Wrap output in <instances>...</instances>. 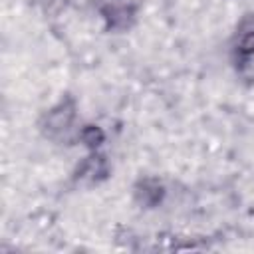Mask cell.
<instances>
[{
  "instance_id": "cell-2",
  "label": "cell",
  "mask_w": 254,
  "mask_h": 254,
  "mask_svg": "<svg viewBox=\"0 0 254 254\" xmlns=\"http://www.w3.org/2000/svg\"><path fill=\"white\" fill-rule=\"evenodd\" d=\"M103 18L111 22V26H127V20L133 16L129 2L125 0H105V4L99 8Z\"/></svg>"
},
{
  "instance_id": "cell-3",
  "label": "cell",
  "mask_w": 254,
  "mask_h": 254,
  "mask_svg": "<svg viewBox=\"0 0 254 254\" xmlns=\"http://www.w3.org/2000/svg\"><path fill=\"white\" fill-rule=\"evenodd\" d=\"M238 52L244 56H252L254 54V30H248L242 34L240 42H238Z\"/></svg>"
},
{
  "instance_id": "cell-1",
  "label": "cell",
  "mask_w": 254,
  "mask_h": 254,
  "mask_svg": "<svg viewBox=\"0 0 254 254\" xmlns=\"http://www.w3.org/2000/svg\"><path fill=\"white\" fill-rule=\"evenodd\" d=\"M73 119H75V107L67 101H62L48 111L44 127L50 137H65L71 131Z\"/></svg>"
}]
</instances>
